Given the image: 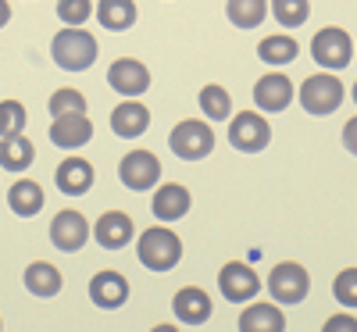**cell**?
Instances as JSON below:
<instances>
[{
	"label": "cell",
	"mask_w": 357,
	"mask_h": 332,
	"mask_svg": "<svg viewBox=\"0 0 357 332\" xmlns=\"http://www.w3.org/2000/svg\"><path fill=\"white\" fill-rule=\"evenodd\" d=\"M50 54L65 72H86L97 61V40L86 29H61L50 43Z\"/></svg>",
	"instance_id": "6da1fadb"
},
{
	"label": "cell",
	"mask_w": 357,
	"mask_h": 332,
	"mask_svg": "<svg viewBox=\"0 0 357 332\" xmlns=\"http://www.w3.org/2000/svg\"><path fill=\"white\" fill-rule=\"evenodd\" d=\"M136 254H139V261L151 271H168V268L178 264V257H183V239H178L172 229L154 225V229H146L139 236Z\"/></svg>",
	"instance_id": "7a4b0ae2"
},
{
	"label": "cell",
	"mask_w": 357,
	"mask_h": 332,
	"mask_svg": "<svg viewBox=\"0 0 357 332\" xmlns=\"http://www.w3.org/2000/svg\"><path fill=\"white\" fill-rule=\"evenodd\" d=\"M301 104L307 114H333L340 104H343V82L333 75V72H318V75H307L304 86H301Z\"/></svg>",
	"instance_id": "3957f363"
},
{
	"label": "cell",
	"mask_w": 357,
	"mask_h": 332,
	"mask_svg": "<svg viewBox=\"0 0 357 332\" xmlns=\"http://www.w3.org/2000/svg\"><path fill=\"white\" fill-rule=\"evenodd\" d=\"M311 289V276L304 264L296 261H282L268 271V293H272L279 304H301Z\"/></svg>",
	"instance_id": "277c9868"
},
{
	"label": "cell",
	"mask_w": 357,
	"mask_h": 332,
	"mask_svg": "<svg viewBox=\"0 0 357 332\" xmlns=\"http://www.w3.org/2000/svg\"><path fill=\"white\" fill-rule=\"evenodd\" d=\"M168 146L175 150L183 161H200L211 154V146H215V133L207 122H197V118H186V122H178L172 129V139Z\"/></svg>",
	"instance_id": "5b68a950"
},
{
	"label": "cell",
	"mask_w": 357,
	"mask_h": 332,
	"mask_svg": "<svg viewBox=\"0 0 357 332\" xmlns=\"http://www.w3.org/2000/svg\"><path fill=\"white\" fill-rule=\"evenodd\" d=\"M311 54H314V61H318L321 68L336 72V68H347V65H350L354 43H350V36L343 33V29L329 25V29H321V33L311 40Z\"/></svg>",
	"instance_id": "8992f818"
},
{
	"label": "cell",
	"mask_w": 357,
	"mask_h": 332,
	"mask_svg": "<svg viewBox=\"0 0 357 332\" xmlns=\"http://www.w3.org/2000/svg\"><path fill=\"white\" fill-rule=\"evenodd\" d=\"M268 139H272V129H268V122H264L257 111H240V114L232 118L229 143L236 150H243V154H257V150L268 146Z\"/></svg>",
	"instance_id": "52a82bcc"
},
{
	"label": "cell",
	"mask_w": 357,
	"mask_h": 332,
	"mask_svg": "<svg viewBox=\"0 0 357 332\" xmlns=\"http://www.w3.org/2000/svg\"><path fill=\"white\" fill-rule=\"evenodd\" d=\"M118 179H122L129 190H151L161 179V161L151 150H129L122 158V165H118Z\"/></svg>",
	"instance_id": "ba28073f"
},
{
	"label": "cell",
	"mask_w": 357,
	"mask_h": 332,
	"mask_svg": "<svg viewBox=\"0 0 357 332\" xmlns=\"http://www.w3.org/2000/svg\"><path fill=\"white\" fill-rule=\"evenodd\" d=\"M218 286H222V296H225V300H232V304H243V300L257 296L261 279H257V271H254L247 261H229V264H222V271H218Z\"/></svg>",
	"instance_id": "9c48e42d"
},
{
	"label": "cell",
	"mask_w": 357,
	"mask_h": 332,
	"mask_svg": "<svg viewBox=\"0 0 357 332\" xmlns=\"http://www.w3.org/2000/svg\"><path fill=\"white\" fill-rule=\"evenodd\" d=\"M107 86L118 89V93H126V97H139L151 89V68L143 61H136V57H118L107 68Z\"/></svg>",
	"instance_id": "30bf717a"
},
{
	"label": "cell",
	"mask_w": 357,
	"mask_h": 332,
	"mask_svg": "<svg viewBox=\"0 0 357 332\" xmlns=\"http://www.w3.org/2000/svg\"><path fill=\"white\" fill-rule=\"evenodd\" d=\"M50 239H54L57 250L72 254V250H79L86 239H89V222L79 215V211L65 207V211H57L54 222H50Z\"/></svg>",
	"instance_id": "8fae6325"
},
{
	"label": "cell",
	"mask_w": 357,
	"mask_h": 332,
	"mask_svg": "<svg viewBox=\"0 0 357 332\" xmlns=\"http://www.w3.org/2000/svg\"><path fill=\"white\" fill-rule=\"evenodd\" d=\"M89 296L97 308H122L129 300V279L122 271H97L89 279Z\"/></svg>",
	"instance_id": "7c38bea8"
},
{
	"label": "cell",
	"mask_w": 357,
	"mask_h": 332,
	"mask_svg": "<svg viewBox=\"0 0 357 332\" xmlns=\"http://www.w3.org/2000/svg\"><path fill=\"white\" fill-rule=\"evenodd\" d=\"M293 100V82L282 75V72H272V75H261L257 86H254V104L261 111H286Z\"/></svg>",
	"instance_id": "4fadbf2b"
},
{
	"label": "cell",
	"mask_w": 357,
	"mask_h": 332,
	"mask_svg": "<svg viewBox=\"0 0 357 332\" xmlns=\"http://www.w3.org/2000/svg\"><path fill=\"white\" fill-rule=\"evenodd\" d=\"M93 139V122L86 114H65V118H54L50 126V143H57L61 150H75L86 146Z\"/></svg>",
	"instance_id": "5bb4252c"
},
{
	"label": "cell",
	"mask_w": 357,
	"mask_h": 332,
	"mask_svg": "<svg viewBox=\"0 0 357 332\" xmlns=\"http://www.w3.org/2000/svg\"><path fill=\"white\" fill-rule=\"evenodd\" d=\"M93 236H97V243L104 250H122L129 239H132V218L122 215V211H107V215L97 218Z\"/></svg>",
	"instance_id": "9a60e30c"
},
{
	"label": "cell",
	"mask_w": 357,
	"mask_h": 332,
	"mask_svg": "<svg viewBox=\"0 0 357 332\" xmlns=\"http://www.w3.org/2000/svg\"><path fill=\"white\" fill-rule=\"evenodd\" d=\"M172 311L178 315V322H186V325H204L207 318H211V296H207L200 286H186V289L175 293Z\"/></svg>",
	"instance_id": "2e32d148"
},
{
	"label": "cell",
	"mask_w": 357,
	"mask_h": 332,
	"mask_svg": "<svg viewBox=\"0 0 357 332\" xmlns=\"http://www.w3.org/2000/svg\"><path fill=\"white\" fill-rule=\"evenodd\" d=\"M54 179H57V190L61 193L79 197V193H86L89 186H93V165H89L86 158H65L61 165H57Z\"/></svg>",
	"instance_id": "e0dca14e"
},
{
	"label": "cell",
	"mask_w": 357,
	"mask_h": 332,
	"mask_svg": "<svg viewBox=\"0 0 357 332\" xmlns=\"http://www.w3.org/2000/svg\"><path fill=\"white\" fill-rule=\"evenodd\" d=\"M146 126H151V111H146L139 100H126V104H118V107L111 111V129L122 136V139L143 136Z\"/></svg>",
	"instance_id": "ac0fdd59"
},
{
	"label": "cell",
	"mask_w": 357,
	"mask_h": 332,
	"mask_svg": "<svg viewBox=\"0 0 357 332\" xmlns=\"http://www.w3.org/2000/svg\"><path fill=\"white\" fill-rule=\"evenodd\" d=\"M190 211V190L178 183H165L154 193V218L158 222H178Z\"/></svg>",
	"instance_id": "d6986e66"
},
{
	"label": "cell",
	"mask_w": 357,
	"mask_h": 332,
	"mask_svg": "<svg viewBox=\"0 0 357 332\" xmlns=\"http://www.w3.org/2000/svg\"><path fill=\"white\" fill-rule=\"evenodd\" d=\"M240 332H286V315L275 304H250L240 315Z\"/></svg>",
	"instance_id": "ffe728a7"
},
{
	"label": "cell",
	"mask_w": 357,
	"mask_h": 332,
	"mask_svg": "<svg viewBox=\"0 0 357 332\" xmlns=\"http://www.w3.org/2000/svg\"><path fill=\"white\" fill-rule=\"evenodd\" d=\"M97 22L111 33H126L136 22V0H100L97 4Z\"/></svg>",
	"instance_id": "44dd1931"
},
{
	"label": "cell",
	"mask_w": 357,
	"mask_h": 332,
	"mask_svg": "<svg viewBox=\"0 0 357 332\" xmlns=\"http://www.w3.org/2000/svg\"><path fill=\"white\" fill-rule=\"evenodd\" d=\"M8 204H11L15 215H22V218L40 215V211H43V190H40V183H33V179H18V183L11 186V193H8Z\"/></svg>",
	"instance_id": "7402d4cb"
},
{
	"label": "cell",
	"mask_w": 357,
	"mask_h": 332,
	"mask_svg": "<svg viewBox=\"0 0 357 332\" xmlns=\"http://www.w3.org/2000/svg\"><path fill=\"white\" fill-rule=\"evenodd\" d=\"M25 286L36 296H54L57 289H61V271H57L50 261H36V264L25 268Z\"/></svg>",
	"instance_id": "603a6c76"
},
{
	"label": "cell",
	"mask_w": 357,
	"mask_h": 332,
	"mask_svg": "<svg viewBox=\"0 0 357 332\" xmlns=\"http://www.w3.org/2000/svg\"><path fill=\"white\" fill-rule=\"evenodd\" d=\"M296 54H301V47H296V40L286 36V33L264 36L261 47H257V57L268 65H289V61H296Z\"/></svg>",
	"instance_id": "cb8c5ba5"
},
{
	"label": "cell",
	"mask_w": 357,
	"mask_h": 332,
	"mask_svg": "<svg viewBox=\"0 0 357 332\" xmlns=\"http://www.w3.org/2000/svg\"><path fill=\"white\" fill-rule=\"evenodd\" d=\"M225 15L236 29H257L268 15V0H229Z\"/></svg>",
	"instance_id": "d4e9b609"
},
{
	"label": "cell",
	"mask_w": 357,
	"mask_h": 332,
	"mask_svg": "<svg viewBox=\"0 0 357 332\" xmlns=\"http://www.w3.org/2000/svg\"><path fill=\"white\" fill-rule=\"evenodd\" d=\"M0 165H4L8 172H25L29 165H33V143H29L25 136L0 139Z\"/></svg>",
	"instance_id": "484cf974"
},
{
	"label": "cell",
	"mask_w": 357,
	"mask_h": 332,
	"mask_svg": "<svg viewBox=\"0 0 357 332\" xmlns=\"http://www.w3.org/2000/svg\"><path fill=\"white\" fill-rule=\"evenodd\" d=\"M200 111L207 118H215V122H222V118L232 114V97H229V89L218 86V82H207L200 89Z\"/></svg>",
	"instance_id": "4316f807"
},
{
	"label": "cell",
	"mask_w": 357,
	"mask_h": 332,
	"mask_svg": "<svg viewBox=\"0 0 357 332\" xmlns=\"http://www.w3.org/2000/svg\"><path fill=\"white\" fill-rule=\"evenodd\" d=\"M272 15L282 29H301L311 15V4L307 0H272Z\"/></svg>",
	"instance_id": "83f0119b"
},
{
	"label": "cell",
	"mask_w": 357,
	"mask_h": 332,
	"mask_svg": "<svg viewBox=\"0 0 357 332\" xmlns=\"http://www.w3.org/2000/svg\"><path fill=\"white\" fill-rule=\"evenodd\" d=\"M25 122H29V114H25L22 100H0V139L22 136Z\"/></svg>",
	"instance_id": "f1b7e54d"
},
{
	"label": "cell",
	"mask_w": 357,
	"mask_h": 332,
	"mask_svg": "<svg viewBox=\"0 0 357 332\" xmlns=\"http://www.w3.org/2000/svg\"><path fill=\"white\" fill-rule=\"evenodd\" d=\"M50 114H54V118H65V114H86V97L79 93V89H72V86L57 89V93H50Z\"/></svg>",
	"instance_id": "f546056e"
},
{
	"label": "cell",
	"mask_w": 357,
	"mask_h": 332,
	"mask_svg": "<svg viewBox=\"0 0 357 332\" xmlns=\"http://www.w3.org/2000/svg\"><path fill=\"white\" fill-rule=\"evenodd\" d=\"M333 296L340 300L343 308H357V268H343L340 276H336V282H333Z\"/></svg>",
	"instance_id": "4dcf8cb0"
},
{
	"label": "cell",
	"mask_w": 357,
	"mask_h": 332,
	"mask_svg": "<svg viewBox=\"0 0 357 332\" xmlns=\"http://www.w3.org/2000/svg\"><path fill=\"white\" fill-rule=\"evenodd\" d=\"M57 15L68 25H82L89 15H93V4L89 0H57Z\"/></svg>",
	"instance_id": "1f68e13d"
},
{
	"label": "cell",
	"mask_w": 357,
	"mask_h": 332,
	"mask_svg": "<svg viewBox=\"0 0 357 332\" xmlns=\"http://www.w3.org/2000/svg\"><path fill=\"white\" fill-rule=\"evenodd\" d=\"M321 332H357V318L354 315H329Z\"/></svg>",
	"instance_id": "d6a6232c"
},
{
	"label": "cell",
	"mask_w": 357,
	"mask_h": 332,
	"mask_svg": "<svg viewBox=\"0 0 357 332\" xmlns=\"http://www.w3.org/2000/svg\"><path fill=\"white\" fill-rule=\"evenodd\" d=\"M343 143L350 154H357V118H350V122L343 126Z\"/></svg>",
	"instance_id": "836d02e7"
},
{
	"label": "cell",
	"mask_w": 357,
	"mask_h": 332,
	"mask_svg": "<svg viewBox=\"0 0 357 332\" xmlns=\"http://www.w3.org/2000/svg\"><path fill=\"white\" fill-rule=\"evenodd\" d=\"M11 22V4H8V0H0V29H4Z\"/></svg>",
	"instance_id": "e575fe53"
},
{
	"label": "cell",
	"mask_w": 357,
	"mask_h": 332,
	"mask_svg": "<svg viewBox=\"0 0 357 332\" xmlns=\"http://www.w3.org/2000/svg\"><path fill=\"white\" fill-rule=\"evenodd\" d=\"M151 332H178V329H175V325H172V322H165V325H154V329H151Z\"/></svg>",
	"instance_id": "d590c367"
},
{
	"label": "cell",
	"mask_w": 357,
	"mask_h": 332,
	"mask_svg": "<svg viewBox=\"0 0 357 332\" xmlns=\"http://www.w3.org/2000/svg\"><path fill=\"white\" fill-rule=\"evenodd\" d=\"M354 104H357V86H354Z\"/></svg>",
	"instance_id": "8d00e7d4"
}]
</instances>
